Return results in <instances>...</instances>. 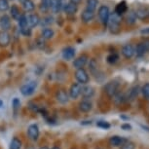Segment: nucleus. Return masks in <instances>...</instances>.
<instances>
[{
  "label": "nucleus",
  "mask_w": 149,
  "mask_h": 149,
  "mask_svg": "<svg viewBox=\"0 0 149 149\" xmlns=\"http://www.w3.org/2000/svg\"><path fill=\"white\" fill-rule=\"evenodd\" d=\"M81 92H82V85L79 83H73L70 86L68 91L69 98H71V100H77L81 95Z\"/></svg>",
  "instance_id": "6e6552de"
},
{
  "label": "nucleus",
  "mask_w": 149,
  "mask_h": 149,
  "mask_svg": "<svg viewBox=\"0 0 149 149\" xmlns=\"http://www.w3.org/2000/svg\"><path fill=\"white\" fill-rule=\"evenodd\" d=\"M78 108L81 112H84V113H87V112H90L93 108V103L90 100H86V98H83L82 100L79 102L78 104Z\"/></svg>",
  "instance_id": "f3484780"
},
{
  "label": "nucleus",
  "mask_w": 149,
  "mask_h": 149,
  "mask_svg": "<svg viewBox=\"0 0 149 149\" xmlns=\"http://www.w3.org/2000/svg\"><path fill=\"white\" fill-rule=\"evenodd\" d=\"M134 14H136L137 19H145L149 17V9L147 7H144V6L139 7L136 11H134Z\"/></svg>",
  "instance_id": "6ab92c4d"
},
{
  "label": "nucleus",
  "mask_w": 149,
  "mask_h": 149,
  "mask_svg": "<svg viewBox=\"0 0 149 149\" xmlns=\"http://www.w3.org/2000/svg\"><path fill=\"white\" fill-rule=\"evenodd\" d=\"M88 60H89L88 55L82 54V55H80L79 57H77L76 58H75L72 64L76 69L84 68V66H85L87 64V63H88Z\"/></svg>",
  "instance_id": "9b49d317"
},
{
  "label": "nucleus",
  "mask_w": 149,
  "mask_h": 149,
  "mask_svg": "<svg viewBox=\"0 0 149 149\" xmlns=\"http://www.w3.org/2000/svg\"><path fill=\"white\" fill-rule=\"evenodd\" d=\"M52 149H61V147H58V146H54Z\"/></svg>",
  "instance_id": "de8ad7c7"
},
{
  "label": "nucleus",
  "mask_w": 149,
  "mask_h": 149,
  "mask_svg": "<svg viewBox=\"0 0 149 149\" xmlns=\"http://www.w3.org/2000/svg\"><path fill=\"white\" fill-rule=\"evenodd\" d=\"M69 2H72V3H74V4H80L81 2H82V0H69Z\"/></svg>",
  "instance_id": "c03bdc74"
},
{
  "label": "nucleus",
  "mask_w": 149,
  "mask_h": 149,
  "mask_svg": "<svg viewBox=\"0 0 149 149\" xmlns=\"http://www.w3.org/2000/svg\"><path fill=\"white\" fill-rule=\"evenodd\" d=\"M112 98H113L114 102L116 103L117 105H119V104H121V103L127 102V98H126V94H123V93H120V92L117 93V94L115 95Z\"/></svg>",
  "instance_id": "c756f323"
},
{
  "label": "nucleus",
  "mask_w": 149,
  "mask_h": 149,
  "mask_svg": "<svg viewBox=\"0 0 149 149\" xmlns=\"http://www.w3.org/2000/svg\"><path fill=\"white\" fill-rule=\"evenodd\" d=\"M19 33L22 35L26 36V37H29L32 33V29H30L29 26H26V27H22V29H19Z\"/></svg>",
  "instance_id": "e433bc0d"
},
{
  "label": "nucleus",
  "mask_w": 149,
  "mask_h": 149,
  "mask_svg": "<svg viewBox=\"0 0 149 149\" xmlns=\"http://www.w3.org/2000/svg\"><path fill=\"white\" fill-rule=\"evenodd\" d=\"M97 15L103 26H107L109 17H110V10H109V7L106 6V5L100 6V8H98V10H97Z\"/></svg>",
  "instance_id": "20e7f679"
},
{
  "label": "nucleus",
  "mask_w": 149,
  "mask_h": 149,
  "mask_svg": "<svg viewBox=\"0 0 149 149\" xmlns=\"http://www.w3.org/2000/svg\"><path fill=\"white\" fill-rule=\"evenodd\" d=\"M81 95H82L83 98H86V100H90L91 97H94L95 95V89L93 88L92 86H82V92H81Z\"/></svg>",
  "instance_id": "aec40b11"
},
{
  "label": "nucleus",
  "mask_w": 149,
  "mask_h": 149,
  "mask_svg": "<svg viewBox=\"0 0 149 149\" xmlns=\"http://www.w3.org/2000/svg\"><path fill=\"white\" fill-rule=\"evenodd\" d=\"M10 9V4L8 0H0V12L5 13Z\"/></svg>",
  "instance_id": "c9c22d12"
},
{
  "label": "nucleus",
  "mask_w": 149,
  "mask_h": 149,
  "mask_svg": "<svg viewBox=\"0 0 149 149\" xmlns=\"http://www.w3.org/2000/svg\"><path fill=\"white\" fill-rule=\"evenodd\" d=\"M11 42V34L9 31H4V30H0V47L5 48L9 46Z\"/></svg>",
  "instance_id": "dca6fc26"
},
{
  "label": "nucleus",
  "mask_w": 149,
  "mask_h": 149,
  "mask_svg": "<svg viewBox=\"0 0 149 149\" xmlns=\"http://www.w3.org/2000/svg\"><path fill=\"white\" fill-rule=\"evenodd\" d=\"M77 11H78V5L72 3V2H69V1L66 3L65 7H64V9H63V12L65 13L66 15H69V16L75 15V14L77 13Z\"/></svg>",
  "instance_id": "4be33fe9"
},
{
  "label": "nucleus",
  "mask_w": 149,
  "mask_h": 149,
  "mask_svg": "<svg viewBox=\"0 0 149 149\" xmlns=\"http://www.w3.org/2000/svg\"><path fill=\"white\" fill-rule=\"evenodd\" d=\"M66 3L65 0H50V10L54 14H58L63 11Z\"/></svg>",
  "instance_id": "0eeeda50"
},
{
  "label": "nucleus",
  "mask_w": 149,
  "mask_h": 149,
  "mask_svg": "<svg viewBox=\"0 0 149 149\" xmlns=\"http://www.w3.org/2000/svg\"><path fill=\"white\" fill-rule=\"evenodd\" d=\"M97 126L98 128L104 129V130H107V129L110 128V124L108 122H105V121H98V122H97Z\"/></svg>",
  "instance_id": "58836bf2"
},
{
  "label": "nucleus",
  "mask_w": 149,
  "mask_h": 149,
  "mask_svg": "<svg viewBox=\"0 0 149 149\" xmlns=\"http://www.w3.org/2000/svg\"><path fill=\"white\" fill-rule=\"evenodd\" d=\"M140 33L141 34H149V27H146L144 29H141L140 30Z\"/></svg>",
  "instance_id": "37998d69"
},
{
  "label": "nucleus",
  "mask_w": 149,
  "mask_h": 149,
  "mask_svg": "<svg viewBox=\"0 0 149 149\" xmlns=\"http://www.w3.org/2000/svg\"><path fill=\"white\" fill-rule=\"evenodd\" d=\"M8 1H9V0H8ZM10 1H14V0H10Z\"/></svg>",
  "instance_id": "8fccbe9b"
},
{
  "label": "nucleus",
  "mask_w": 149,
  "mask_h": 149,
  "mask_svg": "<svg viewBox=\"0 0 149 149\" xmlns=\"http://www.w3.org/2000/svg\"><path fill=\"white\" fill-rule=\"evenodd\" d=\"M122 129H124V130H126V131H130L132 127H131V125H129V124H124V125H122Z\"/></svg>",
  "instance_id": "79ce46f5"
},
{
  "label": "nucleus",
  "mask_w": 149,
  "mask_h": 149,
  "mask_svg": "<svg viewBox=\"0 0 149 149\" xmlns=\"http://www.w3.org/2000/svg\"><path fill=\"white\" fill-rule=\"evenodd\" d=\"M12 26V22H11V18L7 14H3L0 17V29L4 31H9Z\"/></svg>",
  "instance_id": "1a4fd4ad"
},
{
  "label": "nucleus",
  "mask_w": 149,
  "mask_h": 149,
  "mask_svg": "<svg viewBox=\"0 0 149 149\" xmlns=\"http://www.w3.org/2000/svg\"><path fill=\"white\" fill-rule=\"evenodd\" d=\"M120 89V83L117 80H111L107 82L103 87V91L106 94V95L109 97H113L117 93H119Z\"/></svg>",
  "instance_id": "f03ea898"
},
{
  "label": "nucleus",
  "mask_w": 149,
  "mask_h": 149,
  "mask_svg": "<svg viewBox=\"0 0 149 149\" xmlns=\"http://www.w3.org/2000/svg\"><path fill=\"white\" fill-rule=\"evenodd\" d=\"M75 55H76V50H75V48H73L71 46L65 47L63 50V52H61V57H63V60L66 61L73 60L75 57Z\"/></svg>",
  "instance_id": "ddd939ff"
},
{
  "label": "nucleus",
  "mask_w": 149,
  "mask_h": 149,
  "mask_svg": "<svg viewBox=\"0 0 149 149\" xmlns=\"http://www.w3.org/2000/svg\"><path fill=\"white\" fill-rule=\"evenodd\" d=\"M39 134H40V131H39V127L37 124H31L27 129V136L31 140H36L38 139Z\"/></svg>",
  "instance_id": "f8f14e48"
},
{
  "label": "nucleus",
  "mask_w": 149,
  "mask_h": 149,
  "mask_svg": "<svg viewBox=\"0 0 149 149\" xmlns=\"http://www.w3.org/2000/svg\"><path fill=\"white\" fill-rule=\"evenodd\" d=\"M94 19H95V12H93V11L85 9L82 12V14H81V21H82L84 24H89V22H91Z\"/></svg>",
  "instance_id": "a211bd4d"
},
{
  "label": "nucleus",
  "mask_w": 149,
  "mask_h": 149,
  "mask_svg": "<svg viewBox=\"0 0 149 149\" xmlns=\"http://www.w3.org/2000/svg\"><path fill=\"white\" fill-rule=\"evenodd\" d=\"M54 36H55V31L51 27H45V29H42L41 38L44 39V40H50V39H52Z\"/></svg>",
  "instance_id": "a878e982"
},
{
  "label": "nucleus",
  "mask_w": 149,
  "mask_h": 149,
  "mask_svg": "<svg viewBox=\"0 0 149 149\" xmlns=\"http://www.w3.org/2000/svg\"><path fill=\"white\" fill-rule=\"evenodd\" d=\"M39 10L42 13H48L50 11V0H41L39 4Z\"/></svg>",
  "instance_id": "2f4dec72"
},
{
  "label": "nucleus",
  "mask_w": 149,
  "mask_h": 149,
  "mask_svg": "<svg viewBox=\"0 0 149 149\" xmlns=\"http://www.w3.org/2000/svg\"><path fill=\"white\" fill-rule=\"evenodd\" d=\"M22 8L24 10L26 11V13H30V12H33L35 9V4L32 0H26L24 3H22Z\"/></svg>",
  "instance_id": "c85d7f7f"
},
{
  "label": "nucleus",
  "mask_w": 149,
  "mask_h": 149,
  "mask_svg": "<svg viewBox=\"0 0 149 149\" xmlns=\"http://www.w3.org/2000/svg\"><path fill=\"white\" fill-rule=\"evenodd\" d=\"M121 22H122V16L118 15L115 12L110 13L107 26L112 34H118L121 31Z\"/></svg>",
  "instance_id": "f257e3e1"
},
{
  "label": "nucleus",
  "mask_w": 149,
  "mask_h": 149,
  "mask_svg": "<svg viewBox=\"0 0 149 149\" xmlns=\"http://www.w3.org/2000/svg\"><path fill=\"white\" fill-rule=\"evenodd\" d=\"M89 69H90V72H91L95 78H97V76L100 75V70H98V64H97V61H95V58L90 60Z\"/></svg>",
  "instance_id": "b1692460"
},
{
  "label": "nucleus",
  "mask_w": 149,
  "mask_h": 149,
  "mask_svg": "<svg viewBox=\"0 0 149 149\" xmlns=\"http://www.w3.org/2000/svg\"><path fill=\"white\" fill-rule=\"evenodd\" d=\"M56 98H57L58 102L60 103H61V104H65V103H67L69 102L68 93L63 89L58 90L57 93H56Z\"/></svg>",
  "instance_id": "2eb2a0df"
},
{
  "label": "nucleus",
  "mask_w": 149,
  "mask_h": 149,
  "mask_svg": "<svg viewBox=\"0 0 149 149\" xmlns=\"http://www.w3.org/2000/svg\"><path fill=\"white\" fill-rule=\"evenodd\" d=\"M118 60H119V55H118L117 53H111V54H109L107 56V58H106L107 63L110 64H114L115 63H117Z\"/></svg>",
  "instance_id": "f704fd0d"
},
{
  "label": "nucleus",
  "mask_w": 149,
  "mask_h": 149,
  "mask_svg": "<svg viewBox=\"0 0 149 149\" xmlns=\"http://www.w3.org/2000/svg\"><path fill=\"white\" fill-rule=\"evenodd\" d=\"M136 16L134 14V11H131L130 13H128L127 17H126V22H127L128 24H134L136 22Z\"/></svg>",
  "instance_id": "473e14b6"
},
{
  "label": "nucleus",
  "mask_w": 149,
  "mask_h": 149,
  "mask_svg": "<svg viewBox=\"0 0 149 149\" xmlns=\"http://www.w3.org/2000/svg\"><path fill=\"white\" fill-rule=\"evenodd\" d=\"M54 21H55L54 17L51 15H47L43 17L42 19H40V24H40L43 29H45V27H49L51 24H54Z\"/></svg>",
  "instance_id": "bb28decb"
},
{
  "label": "nucleus",
  "mask_w": 149,
  "mask_h": 149,
  "mask_svg": "<svg viewBox=\"0 0 149 149\" xmlns=\"http://www.w3.org/2000/svg\"><path fill=\"white\" fill-rule=\"evenodd\" d=\"M22 148V140L18 137H14L10 142L9 149H21Z\"/></svg>",
  "instance_id": "72a5a7b5"
},
{
  "label": "nucleus",
  "mask_w": 149,
  "mask_h": 149,
  "mask_svg": "<svg viewBox=\"0 0 149 149\" xmlns=\"http://www.w3.org/2000/svg\"><path fill=\"white\" fill-rule=\"evenodd\" d=\"M12 105H13L14 111L17 112L18 111V109H19V106H21V100H19L18 97H15L12 102Z\"/></svg>",
  "instance_id": "ea45409f"
},
{
  "label": "nucleus",
  "mask_w": 149,
  "mask_h": 149,
  "mask_svg": "<svg viewBox=\"0 0 149 149\" xmlns=\"http://www.w3.org/2000/svg\"><path fill=\"white\" fill-rule=\"evenodd\" d=\"M74 76L76 78L77 82L81 84V85H87L90 81V76L85 68L76 69V71L74 73Z\"/></svg>",
  "instance_id": "423d86ee"
},
{
  "label": "nucleus",
  "mask_w": 149,
  "mask_h": 149,
  "mask_svg": "<svg viewBox=\"0 0 149 149\" xmlns=\"http://www.w3.org/2000/svg\"><path fill=\"white\" fill-rule=\"evenodd\" d=\"M127 140H126L124 137L119 136H113L109 139V144L113 147H119V146H122L124 143H125Z\"/></svg>",
  "instance_id": "412c9836"
},
{
  "label": "nucleus",
  "mask_w": 149,
  "mask_h": 149,
  "mask_svg": "<svg viewBox=\"0 0 149 149\" xmlns=\"http://www.w3.org/2000/svg\"><path fill=\"white\" fill-rule=\"evenodd\" d=\"M121 149H134V144L133 142L126 141L122 146H121Z\"/></svg>",
  "instance_id": "a19ab883"
},
{
  "label": "nucleus",
  "mask_w": 149,
  "mask_h": 149,
  "mask_svg": "<svg viewBox=\"0 0 149 149\" xmlns=\"http://www.w3.org/2000/svg\"><path fill=\"white\" fill-rule=\"evenodd\" d=\"M128 11V5H127V2L125 0H122L121 2H119L116 6H115V11L114 12L118 14V15L122 16L123 14L127 13Z\"/></svg>",
  "instance_id": "393cba45"
},
{
  "label": "nucleus",
  "mask_w": 149,
  "mask_h": 149,
  "mask_svg": "<svg viewBox=\"0 0 149 149\" xmlns=\"http://www.w3.org/2000/svg\"><path fill=\"white\" fill-rule=\"evenodd\" d=\"M3 104H4V103H3V100H0V108H1L2 106H3Z\"/></svg>",
  "instance_id": "a18cd8bd"
},
{
  "label": "nucleus",
  "mask_w": 149,
  "mask_h": 149,
  "mask_svg": "<svg viewBox=\"0 0 149 149\" xmlns=\"http://www.w3.org/2000/svg\"><path fill=\"white\" fill-rule=\"evenodd\" d=\"M39 149H49V148H48L47 146H42V147H40Z\"/></svg>",
  "instance_id": "49530a36"
},
{
  "label": "nucleus",
  "mask_w": 149,
  "mask_h": 149,
  "mask_svg": "<svg viewBox=\"0 0 149 149\" xmlns=\"http://www.w3.org/2000/svg\"><path fill=\"white\" fill-rule=\"evenodd\" d=\"M26 22H27V26L30 29H33V27L39 26V24H40V17L37 14H27Z\"/></svg>",
  "instance_id": "4468645a"
},
{
  "label": "nucleus",
  "mask_w": 149,
  "mask_h": 149,
  "mask_svg": "<svg viewBox=\"0 0 149 149\" xmlns=\"http://www.w3.org/2000/svg\"><path fill=\"white\" fill-rule=\"evenodd\" d=\"M141 93H142L143 97L145 98H147V100H149V83H146L142 86Z\"/></svg>",
  "instance_id": "4c0bfd02"
},
{
  "label": "nucleus",
  "mask_w": 149,
  "mask_h": 149,
  "mask_svg": "<svg viewBox=\"0 0 149 149\" xmlns=\"http://www.w3.org/2000/svg\"><path fill=\"white\" fill-rule=\"evenodd\" d=\"M37 89V82L36 81H29L27 83L24 84L19 91H21V94L24 97H29V95H33Z\"/></svg>",
  "instance_id": "7ed1b4c3"
},
{
  "label": "nucleus",
  "mask_w": 149,
  "mask_h": 149,
  "mask_svg": "<svg viewBox=\"0 0 149 149\" xmlns=\"http://www.w3.org/2000/svg\"><path fill=\"white\" fill-rule=\"evenodd\" d=\"M19 2H21V3H24V1H26V0H19Z\"/></svg>",
  "instance_id": "09e8293b"
},
{
  "label": "nucleus",
  "mask_w": 149,
  "mask_h": 149,
  "mask_svg": "<svg viewBox=\"0 0 149 149\" xmlns=\"http://www.w3.org/2000/svg\"><path fill=\"white\" fill-rule=\"evenodd\" d=\"M139 86H134L132 89H130V91L126 94V98H127V100H134V98L137 97V95H139Z\"/></svg>",
  "instance_id": "cd10ccee"
},
{
  "label": "nucleus",
  "mask_w": 149,
  "mask_h": 149,
  "mask_svg": "<svg viewBox=\"0 0 149 149\" xmlns=\"http://www.w3.org/2000/svg\"><path fill=\"white\" fill-rule=\"evenodd\" d=\"M149 51V39H145L142 42H139L134 48V55L136 57L141 58Z\"/></svg>",
  "instance_id": "39448f33"
},
{
  "label": "nucleus",
  "mask_w": 149,
  "mask_h": 149,
  "mask_svg": "<svg viewBox=\"0 0 149 149\" xmlns=\"http://www.w3.org/2000/svg\"><path fill=\"white\" fill-rule=\"evenodd\" d=\"M122 55L123 57L127 60H131L132 58L134 56V47L133 44L131 43H128V44H125L124 46L122 47Z\"/></svg>",
  "instance_id": "9d476101"
},
{
  "label": "nucleus",
  "mask_w": 149,
  "mask_h": 149,
  "mask_svg": "<svg viewBox=\"0 0 149 149\" xmlns=\"http://www.w3.org/2000/svg\"><path fill=\"white\" fill-rule=\"evenodd\" d=\"M98 3H100L98 0H87L86 1V9L95 12V9H97V6H98Z\"/></svg>",
  "instance_id": "7c9ffc66"
},
{
  "label": "nucleus",
  "mask_w": 149,
  "mask_h": 149,
  "mask_svg": "<svg viewBox=\"0 0 149 149\" xmlns=\"http://www.w3.org/2000/svg\"><path fill=\"white\" fill-rule=\"evenodd\" d=\"M10 18H12L15 21H18L19 19V17L22 15V13L21 12V9L18 7V5L14 4L12 6H10Z\"/></svg>",
  "instance_id": "5701e85b"
}]
</instances>
